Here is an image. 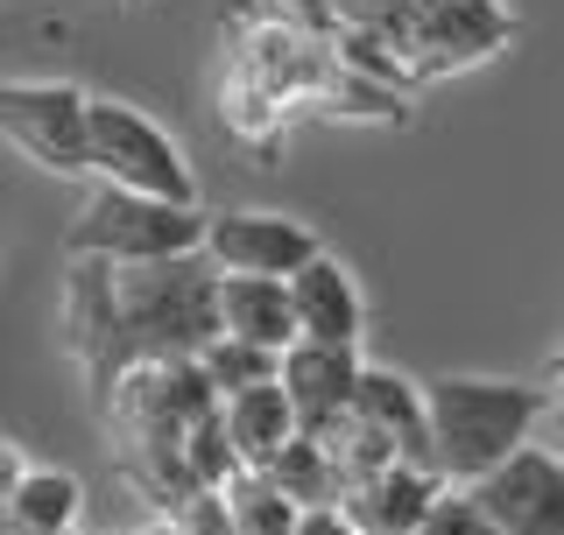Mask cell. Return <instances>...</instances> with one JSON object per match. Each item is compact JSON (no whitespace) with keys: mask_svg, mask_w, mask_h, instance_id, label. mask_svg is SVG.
<instances>
[{"mask_svg":"<svg viewBox=\"0 0 564 535\" xmlns=\"http://www.w3.org/2000/svg\"><path fill=\"white\" fill-rule=\"evenodd\" d=\"M85 176L106 190H128V198L198 205V176H191L184 149L128 99H93V113H85Z\"/></svg>","mask_w":564,"mask_h":535,"instance_id":"obj_4","label":"cell"},{"mask_svg":"<svg viewBox=\"0 0 564 535\" xmlns=\"http://www.w3.org/2000/svg\"><path fill=\"white\" fill-rule=\"evenodd\" d=\"M352 416H367L375 430L395 444L402 466L416 472H437V451H431V416H423V387H410L402 373L388 367H367L360 387H352Z\"/></svg>","mask_w":564,"mask_h":535,"instance_id":"obj_10","label":"cell"},{"mask_svg":"<svg viewBox=\"0 0 564 535\" xmlns=\"http://www.w3.org/2000/svg\"><path fill=\"white\" fill-rule=\"evenodd\" d=\"M205 226H212V211H198V205L128 198V190L93 184L78 219L64 226V261H99V268L191 261V254H205Z\"/></svg>","mask_w":564,"mask_h":535,"instance_id":"obj_3","label":"cell"},{"mask_svg":"<svg viewBox=\"0 0 564 535\" xmlns=\"http://www.w3.org/2000/svg\"><path fill=\"white\" fill-rule=\"evenodd\" d=\"M360 346H317V338H296L275 367V387L296 408V430L317 437L325 423H339L352 408V387H360Z\"/></svg>","mask_w":564,"mask_h":535,"instance_id":"obj_9","label":"cell"},{"mask_svg":"<svg viewBox=\"0 0 564 535\" xmlns=\"http://www.w3.org/2000/svg\"><path fill=\"white\" fill-rule=\"evenodd\" d=\"M437 493H445V479L437 472H416V466H388L381 479H367V487L346 493V514L360 535H416L423 514L437 507Z\"/></svg>","mask_w":564,"mask_h":535,"instance_id":"obj_12","label":"cell"},{"mask_svg":"<svg viewBox=\"0 0 564 535\" xmlns=\"http://www.w3.org/2000/svg\"><path fill=\"white\" fill-rule=\"evenodd\" d=\"M254 479L275 493V501H290L296 514H304V507H339V501H346V487H339V466H332V451H325L317 437H304V430H296L290 444H282V451H275V458H269V466H261Z\"/></svg>","mask_w":564,"mask_h":535,"instance_id":"obj_16","label":"cell"},{"mask_svg":"<svg viewBox=\"0 0 564 535\" xmlns=\"http://www.w3.org/2000/svg\"><path fill=\"white\" fill-rule=\"evenodd\" d=\"M29 479V458H22V444H0V501H8L14 487Z\"/></svg>","mask_w":564,"mask_h":535,"instance_id":"obj_25","label":"cell"},{"mask_svg":"<svg viewBox=\"0 0 564 535\" xmlns=\"http://www.w3.org/2000/svg\"><path fill=\"white\" fill-rule=\"evenodd\" d=\"M170 528H176V535H234V514H226V501H219V493H198V501H191L184 514H176Z\"/></svg>","mask_w":564,"mask_h":535,"instance_id":"obj_23","label":"cell"},{"mask_svg":"<svg viewBox=\"0 0 564 535\" xmlns=\"http://www.w3.org/2000/svg\"><path fill=\"white\" fill-rule=\"evenodd\" d=\"M557 458H564V430H557Z\"/></svg>","mask_w":564,"mask_h":535,"instance_id":"obj_29","label":"cell"},{"mask_svg":"<svg viewBox=\"0 0 564 535\" xmlns=\"http://www.w3.org/2000/svg\"><path fill=\"white\" fill-rule=\"evenodd\" d=\"M325 247L304 219L290 211H212L205 226V261L212 275H269V282H290L296 268H311Z\"/></svg>","mask_w":564,"mask_h":535,"instance_id":"obj_6","label":"cell"},{"mask_svg":"<svg viewBox=\"0 0 564 535\" xmlns=\"http://www.w3.org/2000/svg\"><path fill=\"white\" fill-rule=\"evenodd\" d=\"M311 99L325 106V113H346V120H388V128L402 120V92H395V85L360 78V70H346L339 57H317Z\"/></svg>","mask_w":564,"mask_h":535,"instance_id":"obj_17","label":"cell"},{"mask_svg":"<svg viewBox=\"0 0 564 535\" xmlns=\"http://www.w3.org/2000/svg\"><path fill=\"white\" fill-rule=\"evenodd\" d=\"M219 331L247 338V346L290 352L296 346V310H290V282L269 275H219Z\"/></svg>","mask_w":564,"mask_h":535,"instance_id":"obj_13","label":"cell"},{"mask_svg":"<svg viewBox=\"0 0 564 535\" xmlns=\"http://www.w3.org/2000/svg\"><path fill=\"white\" fill-rule=\"evenodd\" d=\"M423 416H431V451L445 487H480L494 466L529 444L543 423V387L522 381H473V373H445L423 381Z\"/></svg>","mask_w":564,"mask_h":535,"instance_id":"obj_2","label":"cell"},{"mask_svg":"<svg viewBox=\"0 0 564 535\" xmlns=\"http://www.w3.org/2000/svg\"><path fill=\"white\" fill-rule=\"evenodd\" d=\"M219 501H226V514H234V535H296V507L275 501L254 472H240Z\"/></svg>","mask_w":564,"mask_h":535,"instance_id":"obj_21","label":"cell"},{"mask_svg":"<svg viewBox=\"0 0 564 535\" xmlns=\"http://www.w3.org/2000/svg\"><path fill=\"white\" fill-rule=\"evenodd\" d=\"M508 29H516V22H508L501 0H423L416 50H410V85L494 57V50L508 43Z\"/></svg>","mask_w":564,"mask_h":535,"instance_id":"obj_8","label":"cell"},{"mask_svg":"<svg viewBox=\"0 0 564 535\" xmlns=\"http://www.w3.org/2000/svg\"><path fill=\"white\" fill-rule=\"evenodd\" d=\"M466 493L480 501L494 535H564V458L543 444H522L508 466H494Z\"/></svg>","mask_w":564,"mask_h":535,"instance_id":"obj_7","label":"cell"},{"mask_svg":"<svg viewBox=\"0 0 564 535\" xmlns=\"http://www.w3.org/2000/svg\"><path fill=\"white\" fill-rule=\"evenodd\" d=\"M557 373H564V346H557Z\"/></svg>","mask_w":564,"mask_h":535,"instance_id":"obj_28","label":"cell"},{"mask_svg":"<svg viewBox=\"0 0 564 535\" xmlns=\"http://www.w3.org/2000/svg\"><path fill=\"white\" fill-rule=\"evenodd\" d=\"M543 416H551V423H557V430H564V373H557V381H551V387H543Z\"/></svg>","mask_w":564,"mask_h":535,"instance_id":"obj_26","label":"cell"},{"mask_svg":"<svg viewBox=\"0 0 564 535\" xmlns=\"http://www.w3.org/2000/svg\"><path fill=\"white\" fill-rule=\"evenodd\" d=\"M134 535H176V528L170 522H149V528H134Z\"/></svg>","mask_w":564,"mask_h":535,"instance_id":"obj_27","label":"cell"},{"mask_svg":"<svg viewBox=\"0 0 564 535\" xmlns=\"http://www.w3.org/2000/svg\"><path fill=\"white\" fill-rule=\"evenodd\" d=\"M296 535H360V528H352L346 507H304L296 514Z\"/></svg>","mask_w":564,"mask_h":535,"instance_id":"obj_24","label":"cell"},{"mask_svg":"<svg viewBox=\"0 0 564 535\" xmlns=\"http://www.w3.org/2000/svg\"><path fill=\"white\" fill-rule=\"evenodd\" d=\"M184 472L198 493H226L240 479V458H234V437H226L219 416H205L198 430H184Z\"/></svg>","mask_w":564,"mask_h":535,"instance_id":"obj_20","label":"cell"},{"mask_svg":"<svg viewBox=\"0 0 564 535\" xmlns=\"http://www.w3.org/2000/svg\"><path fill=\"white\" fill-rule=\"evenodd\" d=\"M416 535H494V528H487V514H480V501H473L466 487H445V493H437V507L423 514Z\"/></svg>","mask_w":564,"mask_h":535,"instance_id":"obj_22","label":"cell"},{"mask_svg":"<svg viewBox=\"0 0 564 535\" xmlns=\"http://www.w3.org/2000/svg\"><path fill=\"white\" fill-rule=\"evenodd\" d=\"M85 113L93 92L70 78H0V141L50 176H85Z\"/></svg>","mask_w":564,"mask_h":535,"instance_id":"obj_5","label":"cell"},{"mask_svg":"<svg viewBox=\"0 0 564 535\" xmlns=\"http://www.w3.org/2000/svg\"><path fill=\"white\" fill-rule=\"evenodd\" d=\"M219 423H226V437H234L240 472H261L282 444L296 437V408H290V395H282L275 381L247 387V395H234V402H219Z\"/></svg>","mask_w":564,"mask_h":535,"instance_id":"obj_14","label":"cell"},{"mask_svg":"<svg viewBox=\"0 0 564 535\" xmlns=\"http://www.w3.org/2000/svg\"><path fill=\"white\" fill-rule=\"evenodd\" d=\"M198 367H205V381H212V395L219 402H234V395H247V387H269L275 381V367H282V352H269V346H247V338H212V346L198 352Z\"/></svg>","mask_w":564,"mask_h":535,"instance_id":"obj_19","label":"cell"},{"mask_svg":"<svg viewBox=\"0 0 564 535\" xmlns=\"http://www.w3.org/2000/svg\"><path fill=\"white\" fill-rule=\"evenodd\" d=\"M78 479L70 472H50V466H29V479L0 501V535H78Z\"/></svg>","mask_w":564,"mask_h":535,"instance_id":"obj_15","label":"cell"},{"mask_svg":"<svg viewBox=\"0 0 564 535\" xmlns=\"http://www.w3.org/2000/svg\"><path fill=\"white\" fill-rule=\"evenodd\" d=\"M219 338V275L205 254L155 268H99L70 261L64 275V346L85 373L93 408L113 395L128 367L198 360Z\"/></svg>","mask_w":564,"mask_h":535,"instance_id":"obj_1","label":"cell"},{"mask_svg":"<svg viewBox=\"0 0 564 535\" xmlns=\"http://www.w3.org/2000/svg\"><path fill=\"white\" fill-rule=\"evenodd\" d=\"M290 310H296V338H317V346H360V290L332 254H317L311 268L290 275Z\"/></svg>","mask_w":564,"mask_h":535,"instance_id":"obj_11","label":"cell"},{"mask_svg":"<svg viewBox=\"0 0 564 535\" xmlns=\"http://www.w3.org/2000/svg\"><path fill=\"white\" fill-rule=\"evenodd\" d=\"M317 444L332 451V466H339V487H346V493H352V487H367V479H381L388 466H402L395 444H388L367 416H352V408H346L339 423H325V430H317Z\"/></svg>","mask_w":564,"mask_h":535,"instance_id":"obj_18","label":"cell"}]
</instances>
